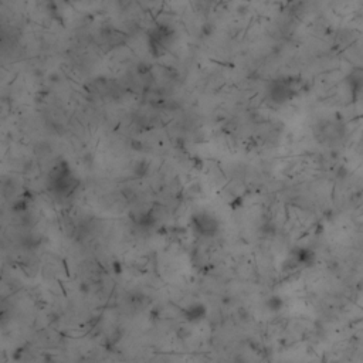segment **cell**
Here are the masks:
<instances>
[{"mask_svg": "<svg viewBox=\"0 0 363 363\" xmlns=\"http://www.w3.org/2000/svg\"><path fill=\"white\" fill-rule=\"evenodd\" d=\"M80 186L77 177L67 160H58L48 173V188L57 196L67 197L73 195Z\"/></svg>", "mask_w": 363, "mask_h": 363, "instance_id": "obj_1", "label": "cell"}, {"mask_svg": "<svg viewBox=\"0 0 363 363\" xmlns=\"http://www.w3.org/2000/svg\"><path fill=\"white\" fill-rule=\"evenodd\" d=\"M301 91V81L295 77L274 78L267 87V95L272 104L284 105L294 99Z\"/></svg>", "mask_w": 363, "mask_h": 363, "instance_id": "obj_2", "label": "cell"}, {"mask_svg": "<svg viewBox=\"0 0 363 363\" xmlns=\"http://www.w3.org/2000/svg\"><path fill=\"white\" fill-rule=\"evenodd\" d=\"M174 33L167 26H158L148 34V47L153 57H162L173 44Z\"/></svg>", "mask_w": 363, "mask_h": 363, "instance_id": "obj_3", "label": "cell"}, {"mask_svg": "<svg viewBox=\"0 0 363 363\" xmlns=\"http://www.w3.org/2000/svg\"><path fill=\"white\" fill-rule=\"evenodd\" d=\"M190 224L195 233L200 237H214L220 230L219 219L213 213L204 212V210L192 214Z\"/></svg>", "mask_w": 363, "mask_h": 363, "instance_id": "obj_4", "label": "cell"}, {"mask_svg": "<svg viewBox=\"0 0 363 363\" xmlns=\"http://www.w3.org/2000/svg\"><path fill=\"white\" fill-rule=\"evenodd\" d=\"M206 307L203 304H192L183 310V317L189 322H199L206 317Z\"/></svg>", "mask_w": 363, "mask_h": 363, "instance_id": "obj_5", "label": "cell"}, {"mask_svg": "<svg viewBox=\"0 0 363 363\" xmlns=\"http://www.w3.org/2000/svg\"><path fill=\"white\" fill-rule=\"evenodd\" d=\"M292 261L298 265H310L314 261V253L310 249H295L292 251Z\"/></svg>", "mask_w": 363, "mask_h": 363, "instance_id": "obj_6", "label": "cell"}, {"mask_svg": "<svg viewBox=\"0 0 363 363\" xmlns=\"http://www.w3.org/2000/svg\"><path fill=\"white\" fill-rule=\"evenodd\" d=\"M267 307H268V310L271 311H280L284 307V301L278 295H272L271 298L267 301Z\"/></svg>", "mask_w": 363, "mask_h": 363, "instance_id": "obj_7", "label": "cell"}]
</instances>
